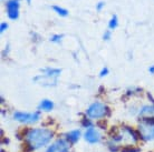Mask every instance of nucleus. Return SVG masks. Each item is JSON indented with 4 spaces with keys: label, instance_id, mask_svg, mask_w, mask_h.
I'll list each match as a JSON object with an SVG mask.
<instances>
[{
    "label": "nucleus",
    "instance_id": "nucleus-22",
    "mask_svg": "<svg viewBox=\"0 0 154 152\" xmlns=\"http://www.w3.org/2000/svg\"><path fill=\"white\" fill-rule=\"evenodd\" d=\"M1 1H2V2H4V1L5 2H7V1H9V0H1Z\"/></svg>",
    "mask_w": 154,
    "mask_h": 152
},
{
    "label": "nucleus",
    "instance_id": "nucleus-2",
    "mask_svg": "<svg viewBox=\"0 0 154 152\" xmlns=\"http://www.w3.org/2000/svg\"><path fill=\"white\" fill-rule=\"evenodd\" d=\"M60 73H62L60 69L45 68L42 69V75L34 78V82L40 84L42 87H54L57 84V79Z\"/></svg>",
    "mask_w": 154,
    "mask_h": 152
},
{
    "label": "nucleus",
    "instance_id": "nucleus-13",
    "mask_svg": "<svg viewBox=\"0 0 154 152\" xmlns=\"http://www.w3.org/2000/svg\"><path fill=\"white\" fill-rule=\"evenodd\" d=\"M117 27H119V18H117L116 15H113L112 18L108 21V29L109 30H114Z\"/></svg>",
    "mask_w": 154,
    "mask_h": 152
},
{
    "label": "nucleus",
    "instance_id": "nucleus-12",
    "mask_svg": "<svg viewBox=\"0 0 154 152\" xmlns=\"http://www.w3.org/2000/svg\"><path fill=\"white\" fill-rule=\"evenodd\" d=\"M51 9H53L59 17H62V18H66V17L68 16V13H69L66 8H63V7H60V6H56V4L51 6Z\"/></svg>",
    "mask_w": 154,
    "mask_h": 152
},
{
    "label": "nucleus",
    "instance_id": "nucleus-19",
    "mask_svg": "<svg viewBox=\"0 0 154 152\" xmlns=\"http://www.w3.org/2000/svg\"><path fill=\"white\" fill-rule=\"evenodd\" d=\"M9 51H10V46H9V43H7V46L2 50V57H7L8 54H9Z\"/></svg>",
    "mask_w": 154,
    "mask_h": 152
},
{
    "label": "nucleus",
    "instance_id": "nucleus-20",
    "mask_svg": "<svg viewBox=\"0 0 154 152\" xmlns=\"http://www.w3.org/2000/svg\"><path fill=\"white\" fill-rule=\"evenodd\" d=\"M149 71H150V73H152V75H153V73H154V65L151 66L150 68H149Z\"/></svg>",
    "mask_w": 154,
    "mask_h": 152
},
{
    "label": "nucleus",
    "instance_id": "nucleus-21",
    "mask_svg": "<svg viewBox=\"0 0 154 152\" xmlns=\"http://www.w3.org/2000/svg\"><path fill=\"white\" fill-rule=\"evenodd\" d=\"M26 1H27V4H31V0H26Z\"/></svg>",
    "mask_w": 154,
    "mask_h": 152
},
{
    "label": "nucleus",
    "instance_id": "nucleus-14",
    "mask_svg": "<svg viewBox=\"0 0 154 152\" xmlns=\"http://www.w3.org/2000/svg\"><path fill=\"white\" fill-rule=\"evenodd\" d=\"M63 39H64V34H54V36H51L50 41L54 42V43H57V45H60Z\"/></svg>",
    "mask_w": 154,
    "mask_h": 152
},
{
    "label": "nucleus",
    "instance_id": "nucleus-7",
    "mask_svg": "<svg viewBox=\"0 0 154 152\" xmlns=\"http://www.w3.org/2000/svg\"><path fill=\"white\" fill-rule=\"evenodd\" d=\"M69 149L70 142H68L65 138H60V139H57L54 143H51L46 152H68Z\"/></svg>",
    "mask_w": 154,
    "mask_h": 152
},
{
    "label": "nucleus",
    "instance_id": "nucleus-17",
    "mask_svg": "<svg viewBox=\"0 0 154 152\" xmlns=\"http://www.w3.org/2000/svg\"><path fill=\"white\" fill-rule=\"evenodd\" d=\"M104 6H105L104 1H100V2H97V4H96V11L97 12L102 11V10H103V8H104Z\"/></svg>",
    "mask_w": 154,
    "mask_h": 152
},
{
    "label": "nucleus",
    "instance_id": "nucleus-4",
    "mask_svg": "<svg viewBox=\"0 0 154 152\" xmlns=\"http://www.w3.org/2000/svg\"><path fill=\"white\" fill-rule=\"evenodd\" d=\"M14 119L16 121L20 122L23 124H34L40 120V113L39 112H20L17 111L14 113Z\"/></svg>",
    "mask_w": 154,
    "mask_h": 152
},
{
    "label": "nucleus",
    "instance_id": "nucleus-6",
    "mask_svg": "<svg viewBox=\"0 0 154 152\" xmlns=\"http://www.w3.org/2000/svg\"><path fill=\"white\" fill-rule=\"evenodd\" d=\"M7 16L10 20H17L20 15V0H9L6 2Z\"/></svg>",
    "mask_w": 154,
    "mask_h": 152
},
{
    "label": "nucleus",
    "instance_id": "nucleus-3",
    "mask_svg": "<svg viewBox=\"0 0 154 152\" xmlns=\"http://www.w3.org/2000/svg\"><path fill=\"white\" fill-rule=\"evenodd\" d=\"M111 114V110L106 104L102 102H96L92 103L91 106L87 108L86 110V115L92 120H96V119H102L105 117H109Z\"/></svg>",
    "mask_w": 154,
    "mask_h": 152
},
{
    "label": "nucleus",
    "instance_id": "nucleus-5",
    "mask_svg": "<svg viewBox=\"0 0 154 152\" xmlns=\"http://www.w3.org/2000/svg\"><path fill=\"white\" fill-rule=\"evenodd\" d=\"M139 136L142 138L143 141L154 140V126L149 124L146 122H141L137 128Z\"/></svg>",
    "mask_w": 154,
    "mask_h": 152
},
{
    "label": "nucleus",
    "instance_id": "nucleus-18",
    "mask_svg": "<svg viewBox=\"0 0 154 152\" xmlns=\"http://www.w3.org/2000/svg\"><path fill=\"white\" fill-rule=\"evenodd\" d=\"M8 29V23L7 22H1V25H0V34H2L5 32V31Z\"/></svg>",
    "mask_w": 154,
    "mask_h": 152
},
{
    "label": "nucleus",
    "instance_id": "nucleus-1",
    "mask_svg": "<svg viewBox=\"0 0 154 152\" xmlns=\"http://www.w3.org/2000/svg\"><path fill=\"white\" fill-rule=\"evenodd\" d=\"M54 137V133L45 128H34L27 130L25 134V141L30 151H36L44 148L49 143Z\"/></svg>",
    "mask_w": 154,
    "mask_h": 152
},
{
    "label": "nucleus",
    "instance_id": "nucleus-10",
    "mask_svg": "<svg viewBox=\"0 0 154 152\" xmlns=\"http://www.w3.org/2000/svg\"><path fill=\"white\" fill-rule=\"evenodd\" d=\"M66 140L70 142V143H76L77 141L79 140V138H81V131L79 130H73V131H69V132H67L64 136Z\"/></svg>",
    "mask_w": 154,
    "mask_h": 152
},
{
    "label": "nucleus",
    "instance_id": "nucleus-11",
    "mask_svg": "<svg viewBox=\"0 0 154 152\" xmlns=\"http://www.w3.org/2000/svg\"><path fill=\"white\" fill-rule=\"evenodd\" d=\"M38 109L40 111H45V112H50L54 109V102L49 99H44L40 101L38 104Z\"/></svg>",
    "mask_w": 154,
    "mask_h": 152
},
{
    "label": "nucleus",
    "instance_id": "nucleus-15",
    "mask_svg": "<svg viewBox=\"0 0 154 152\" xmlns=\"http://www.w3.org/2000/svg\"><path fill=\"white\" fill-rule=\"evenodd\" d=\"M112 30H106L104 32V34H103V40H105V41H108V40H111V38H112V32H111Z\"/></svg>",
    "mask_w": 154,
    "mask_h": 152
},
{
    "label": "nucleus",
    "instance_id": "nucleus-8",
    "mask_svg": "<svg viewBox=\"0 0 154 152\" xmlns=\"http://www.w3.org/2000/svg\"><path fill=\"white\" fill-rule=\"evenodd\" d=\"M84 139L86 142H88L91 145H95L100 141L102 136H100V132L98 130L95 129L94 127H91V128H87V130L85 131Z\"/></svg>",
    "mask_w": 154,
    "mask_h": 152
},
{
    "label": "nucleus",
    "instance_id": "nucleus-16",
    "mask_svg": "<svg viewBox=\"0 0 154 152\" xmlns=\"http://www.w3.org/2000/svg\"><path fill=\"white\" fill-rule=\"evenodd\" d=\"M109 73V70H108V68H103L102 70H100V78H103V77H106Z\"/></svg>",
    "mask_w": 154,
    "mask_h": 152
},
{
    "label": "nucleus",
    "instance_id": "nucleus-9",
    "mask_svg": "<svg viewBox=\"0 0 154 152\" xmlns=\"http://www.w3.org/2000/svg\"><path fill=\"white\" fill-rule=\"evenodd\" d=\"M139 117L142 121H150L154 119V104L143 106L139 112Z\"/></svg>",
    "mask_w": 154,
    "mask_h": 152
}]
</instances>
